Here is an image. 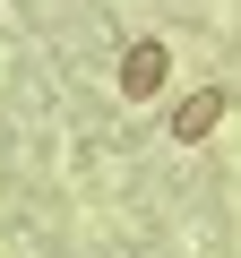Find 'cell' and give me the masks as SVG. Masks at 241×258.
I'll use <instances>...</instances> for the list:
<instances>
[{
  "label": "cell",
  "mask_w": 241,
  "mask_h": 258,
  "mask_svg": "<svg viewBox=\"0 0 241 258\" xmlns=\"http://www.w3.org/2000/svg\"><path fill=\"white\" fill-rule=\"evenodd\" d=\"M215 120H224V95H215V86H198V95H181V103H172V138L190 147V138H207Z\"/></svg>",
  "instance_id": "2"
},
{
  "label": "cell",
  "mask_w": 241,
  "mask_h": 258,
  "mask_svg": "<svg viewBox=\"0 0 241 258\" xmlns=\"http://www.w3.org/2000/svg\"><path fill=\"white\" fill-rule=\"evenodd\" d=\"M164 69H172L164 35H138L130 52H120V95H130V103H155V95H164Z\"/></svg>",
  "instance_id": "1"
}]
</instances>
